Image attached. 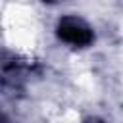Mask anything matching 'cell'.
Segmentation results:
<instances>
[{"mask_svg":"<svg viewBox=\"0 0 123 123\" xmlns=\"http://www.w3.org/2000/svg\"><path fill=\"white\" fill-rule=\"evenodd\" d=\"M56 33H58L60 40H63L65 44H71L75 48L90 46L94 40V31L90 29V25L86 21H83L81 17H75V15L62 17L58 21Z\"/></svg>","mask_w":123,"mask_h":123,"instance_id":"6da1fadb","label":"cell"},{"mask_svg":"<svg viewBox=\"0 0 123 123\" xmlns=\"http://www.w3.org/2000/svg\"><path fill=\"white\" fill-rule=\"evenodd\" d=\"M88 123H104V121H100V119H90Z\"/></svg>","mask_w":123,"mask_h":123,"instance_id":"7a4b0ae2","label":"cell"},{"mask_svg":"<svg viewBox=\"0 0 123 123\" xmlns=\"http://www.w3.org/2000/svg\"><path fill=\"white\" fill-rule=\"evenodd\" d=\"M42 2H46V4H52V2H58V0H42Z\"/></svg>","mask_w":123,"mask_h":123,"instance_id":"3957f363","label":"cell"},{"mask_svg":"<svg viewBox=\"0 0 123 123\" xmlns=\"http://www.w3.org/2000/svg\"><path fill=\"white\" fill-rule=\"evenodd\" d=\"M0 123H4V121H2V119H0Z\"/></svg>","mask_w":123,"mask_h":123,"instance_id":"277c9868","label":"cell"}]
</instances>
